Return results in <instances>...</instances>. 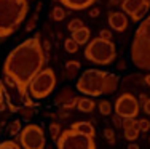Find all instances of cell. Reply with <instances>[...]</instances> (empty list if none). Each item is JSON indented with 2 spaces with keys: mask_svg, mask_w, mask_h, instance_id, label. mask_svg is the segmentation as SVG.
Segmentation results:
<instances>
[{
  "mask_svg": "<svg viewBox=\"0 0 150 149\" xmlns=\"http://www.w3.org/2000/svg\"><path fill=\"white\" fill-rule=\"evenodd\" d=\"M45 66V51L40 42V35L26 38L16 48L10 51L3 63V74L11 76L16 82V90L21 98L27 99L29 95V83L34 77L43 69Z\"/></svg>",
  "mask_w": 150,
  "mask_h": 149,
  "instance_id": "cell-1",
  "label": "cell"
},
{
  "mask_svg": "<svg viewBox=\"0 0 150 149\" xmlns=\"http://www.w3.org/2000/svg\"><path fill=\"white\" fill-rule=\"evenodd\" d=\"M27 0H0V38L10 37L27 15Z\"/></svg>",
  "mask_w": 150,
  "mask_h": 149,
  "instance_id": "cell-2",
  "label": "cell"
},
{
  "mask_svg": "<svg viewBox=\"0 0 150 149\" xmlns=\"http://www.w3.org/2000/svg\"><path fill=\"white\" fill-rule=\"evenodd\" d=\"M131 63L142 71H150V15L141 21L134 34Z\"/></svg>",
  "mask_w": 150,
  "mask_h": 149,
  "instance_id": "cell-3",
  "label": "cell"
},
{
  "mask_svg": "<svg viewBox=\"0 0 150 149\" xmlns=\"http://www.w3.org/2000/svg\"><path fill=\"white\" fill-rule=\"evenodd\" d=\"M115 56H117L115 45L109 38H102V37L93 38L91 42H88L86 48H85V58L99 66H107L110 63H113Z\"/></svg>",
  "mask_w": 150,
  "mask_h": 149,
  "instance_id": "cell-4",
  "label": "cell"
},
{
  "mask_svg": "<svg viewBox=\"0 0 150 149\" xmlns=\"http://www.w3.org/2000/svg\"><path fill=\"white\" fill-rule=\"evenodd\" d=\"M107 71L86 69L77 80V90L88 96H101L104 95V80Z\"/></svg>",
  "mask_w": 150,
  "mask_h": 149,
  "instance_id": "cell-5",
  "label": "cell"
},
{
  "mask_svg": "<svg viewBox=\"0 0 150 149\" xmlns=\"http://www.w3.org/2000/svg\"><path fill=\"white\" fill-rule=\"evenodd\" d=\"M56 87V74L51 67H43L29 83V95L34 99H43L51 95Z\"/></svg>",
  "mask_w": 150,
  "mask_h": 149,
  "instance_id": "cell-6",
  "label": "cell"
},
{
  "mask_svg": "<svg viewBox=\"0 0 150 149\" xmlns=\"http://www.w3.org/2000/svg\"><path fill=\"white\" fill-rule=\"evenodd\" d=\"M58 149H96L94 136L85 135L78 130L70 127L69 130H64L56 141Z\"/></svg>",
  "mask_w": 150,
  "mask_h": 149,
  "instance_id": "cell-7",
  "label": "cell"
},
{
  "mask_svg": "<svg viewBox=\"0 0 150 149\" xmlns=\"http://www.w3.org/2000/svg\"><path fill=\"white\" fill-rule=\"evenodd\" d=\"M19 143L23 149H45V135L40 125L29 123L19 133Z\"/></svg>",
  "mask_w": 150,
  "mask_h": 149,
  "instance_id": "cell-8",
  "label": "cell"
},
{
  "mask_svg": "<svg viewBox=\"0 0 150 149\" xmlns=\"http://www.w3.org/2000/svg\"><path fill=\"white\" fill-rule=\"evenodd\" d=\"M139 101L131 93H123L115 101V114H118L121 119H136L139 114Z\"/></svg>",
  "mask_w": 150,
  "mask_h": 149,
  "instance_id": "cell-9",
  "label": "cell"
},
{
  "mask_svg": "<svg viewBox=\"0 0 150 149\" xmlns=\"http://www.w3.org/2000/svg\"><path fill=\"white\" fill-rule=\"evenodd\" d=\"M109 26L112 27L113 31H118V32H123L128 27V18L125 11H112L109 13Z\"/></svg>",
  "mask_w": 150,
  "mask_h": 149,
  "instance_id": "cell-10",
  "label": "cell"
},
{
  "mask_svg": "<svg viewBox=\"0 0 150 149\" xmlns=\"http://www.w3.org/2000/svg\"><path fill=\"white\" fill-rule=\"evenodd\" d=\"M123 132L125 138L128 141H136L141 135V128H139V120L136 119H123Z\"/></svg>",
  "mask_w": 150,
  "mask_h": 149,
  "instance_id": "cell-11",
  "label": "cell"
},
{
  "mask_svg": "<svg viewBox=\"0 0 150 149\" xmlns=\"http://www.w3.org/2000/svg\"><path fill=\"white\" fill-rule=\"evenodd\" d=\"M59 2L62 3L66 8L78 11V10H85V8H88V6H91L96 0H59Z\"/></svg>",
  "mask_w": 150,
  "mask_h": 149,
  "instance_id": "cell-12",
  "label": "cell"
},
{
  "mask_svg": "<svg viewBox=\"0 0 150 149\" xmlns=\"http://www.w3.org/2000/svg\"><path fill=\"white\" fill-rule=\"evenodd\" d=\"M144 5H145L144 0H125V2L121 3V10H123L126 15L131 16V15H134V13H137Z\"/></svg>",
  "mask_w": 150,
  "mask_h": 149,
  "instance_id": "cell-13",
  "label": "cell"
},
{
  "mask_svg": "<svg viewBox=\"0 0 150 149\" xmlns=\"http://www.w3.org/2000/svg\"><path fill=\"white\" fill-rule=\"evenodd\" d=\"M118 82H120L118 76L107 72V74H105V80H104V95H112V93H115L117 87H118Z\"/></svg>",
  "mask_w": 150,
  "mask_h": 149,
  "instance_id": "cell-14",
  "label": "cell"
},
{
  "mask_svg": "<svg viewBox=\"0 0 150 149\" xmlns=\"http://www.w3.org/2000/svg\"><path fill=\"white\" fill-rule=\"evenodd\" d=\"M90 37H91V32L86 26H83V27H80V29H77L75 32H72V38L78 45L88 43V42H90Z\"/></svg>",
  "mask_w": 150,
  "mask_h": 149,
  "instance_id": "cell-15",
  "label": "cell"
},
{
  "mask_svg": "<svg viewBox=\"0 0 150 149\" xmlns=\"http://www.w3.org/2000/svg\"><path fill=\"white\" fill-rule=\"evenodd\" d=\"M96 108V103L90 98H78V103H77V109L80 112H85V114H90V112L94 111Z\"/></svg>",
  "mask_w": 150,
  "mask_h": 149,
  "instance_id": "cell-16",
  "label": "cell"
},
{
  "mask_svg": "<svg viewBox=\"0 0 150 149\" xmlns=\"http://www.w3.org/2000/svg\"><path fill=\"white\" fill-rule=\"evenodd\" d=\"M72 128L78 130V132H81L85 135H90V136H96L94 127L90 122H75V123H72Z\"/></svg>",
  "mask_w": 150,
  "mask_h": 149,
  "instance_id": "cell-17",
  "label": "cell"
},
{
  "mask_svg": "<svg viewBox=\"0 0 150 149\" xmlns=\"http://www.w3.org/2000/svg\"><path fill=\"white\" fill-rule=\"evenodd\" d=\"M78 69H80V63L78 61H67L66 63V76L67 77H75Z\"/></svg>",
  "mask_w": 150,
  "mask_h": 149,
  "instance_id": "cell-18",
  "label": "cell"
},
{
  "mask_svg": "<svg viewBox=\"0 0 150 149\" xmlns=\"http://www.w3.org/2000/svg\"><path fill=\"white\" fill-rule=\"evenodd\" d=\"M78 47H80V45H78L72 37H70V38H66V40H64V48H66V51L70 53V55L77 53V51H78Z\"/></svg>",
  "mask_w": 150,
  "mask_h": 149,
  "instance_id": "cell-19",
  "label": "cell"
},
{
  "mask_svg": "<svg viewBox=\"0 0 150 149\" xmlns=\"http://www.w3.org/2000/svg\"><path fill=\"white\" fill-rule=\"evenodd\" d=\"M149 8H150V5H149V3H145V5L142 6V8L139 10L137 13H134V15H131V19H133L134 23H141V21L145 18V15H147Z\"/></svg>",
  "mask_w": 150,
  "mask_h": 149,
  "instance_id": "cell-20",
  "label": "cell"
},
{
  "mask_svg": "<svg viewBox=\"0 0 150 149\" xmlns=\"http://www.w3.org/2000/svg\"><path fill=\"white\" fill-rule=\"evenodd\" d=\"M98 108H99V112H101L102 115H110V112H112V104H110L107 99L99 101L98 103Z\"/></svg>",
  "mask_w": 150,
  "mask_h": 149,
  "instance_id": "cell-21",
  "label": "cell"
},
{
  "mask_svg": "<svg viewBox=\"0 0 150 149\" xmlns=\"http://www.w3.org/2000/svg\"><path fill=\"white\" fill-rule=\"evenodd\" d=\"M70 98H72V90H70V88H64V90L61 91V95L56 98V104H64V103L69 101Z\"/></svg>",
  "mask_w": 150,
  "mask_h": 149,
  "instance_id": "cell-22",
  "label": "cell"
},
{
  "mask_svg": "<svg viewBox=\"0 0 150 149\" xmlns=\"http://www.w3.org/2000/svg\"><path fill=\"white\" fill-rule=\"evenodd\" d=\"M21 120L19 119H16V120H13L11 123H10V127H8V133L11 135V136H15V135H18L21 132Z\"/></svg>",
  "mask_w": 150,
  "mask_h": 149,
  "instance_id": "cell-23",
  "label": "cell"
},
{
  "mask_svg": "<svg viewBox=\"0 0 150 149\" xmlns=\"http://www.w3.org/2000/svg\"><path fill=\"white\" fill-rule=\"evenodd\" d=\"M61 133H62V130H61V127L58 125V123H51V125H50V135H51L53 141H58Z\"/></svg>",
  "mask_w": 150,
  "mask_h": 149,
  "instance_id": "cell-24",
  "label": "cell"
},
{
  "mask_svg": "<svg viewBox=\"0 0 150 149\" xmlns=\"http://www.w3.org/2000/svg\"><path fill=\"white\" fill-rule=\"evenodd\" d=\"M51 16L54 21H62L64 18H66V11H64V8H61V6H54L51 11Z\"/></svg>",
  "mask_w": 150,
  "mask_h": 149,
  "instance_id": "cell-25",
  "label": "cell"
},
{
  "mask_svg": "<svg viewBox=\"0 0 150 149\" xmlns=\"http://www.w3.org/2000/svg\"><path fill=\"white\" fill-rule=\"evenodd\" d=\"M83 26H85L83 21L78 19V18H75V19H72L69 24H67V29H69V31H70V34H72V32H75L77 29H80V27H83Z\"/></svg>",
  "mask_w": 150,
  "mask_h": 149,
  "instance_id": "cell-26",
  "label": "cell"
},
{
  "mask_svg": "<svg viewBox=\"0 0 150 149\" xmlns=\"http://www.w3.org/2000/svg\"><path fill=\"white\" fill-rule=\"evenodd\" d=\"M0 149H23V146H19V144L13 140H6V141H2V143H0Z\"/></svg>",
  "mask_w": 150,
  "mask_h": 149,
  "instance_id": "cell-27",
  "label": "cell"
},
{
  "mask_svg": "<svg viewBox=\"0 0 150 149\" xmlns=\"http://www.w3.org/2000/svg\"><path fill=\"white\" fill-rule=\"evenodd\" d=\"M77 103H78V98H70L69 101H66L62 104V109H67V111H70V109H77Z\"/></svg>",
  "mask_w": 150,
  "mask_h": 149,
  "instance_id": "cell-28",
  "label": "cell"
},
{
  "mask_svg": "<svg viewBox=\"0 0 150 149\" xmlns=\"http://www.w3.org/2000/svg\"><path fill=\"white\" fill-rule=\"evenodd\" d=\"M104 136H105V140L109 141L110 144L115 143V132H113L112 128H104Z\"/></svg>",
  "mask_w": 150,
  "mask_h": 149,
  "instance_id": "cell-29",
  "label": "cell"
},
{
  "mask_svg": "<svg viewBox=\"0 0 150 149\" xmlns=\"http://www.w3.org/2000/svg\"><path fill=\"white\" fill-rule=\"evenodd\" d=\"M139 128H141V132H149L150 130V122L147 119H141L139 120Z\"/></svg>",
  "mask_w": 150,
  "mask_h": 149,
  "instance_id": "cell-30",
  "label": "cell"
},
{
  "mask_svg": "<svg viewBox=\"0 0 150 149\" xmlns=\"http://www.w3.org/2000/svg\"><path fill=\"white\" fill-rule=\"evenodd\" d=\"M99 37L112 40V31H109V29H102V31H101V34H99Z\"/></svg>",
  "mask_w": 150,
  "mask_h": 149,
  "instance_id": "cell-31",
  "label": "cell"
},
{
  "mask_svg": "<svg viewBox=\"0 0 150 149\" xmlns=\"http://www.w3.org/2000/svg\"><path fill=\"white\" fill-rule=\"evenodd\" d=\"M142 109H144V112L147 115H150V98H147L144 103H142Z\"/></svg>",
  "mask_w": 150,
  "mask_h": 149,
  "instance_id": "cell-32",
  "label": "cell"
},
{
  "mask_svg": "<svg viewBox=\"0 0 150 149\" xmlns=\"http://www.w3.org/2000/svg\"><path fill=\"white\" fill-rule=\"evenodd\" d=\"M120 119H121V117L118 114H115V115H113V119H112L113 123H115L117 127H123V120H120Z\"/></svg>",
  "mask_w": 150,
  "mask_h": 149,
  "instance_id": "cell-33",
  "label": "cell"
},
{
  "mask_svg": "<svg viewBox=\"0 0 150 149\" xmlns=\"http://www.w3.org/2000/svg\"><path fill=\"white\" fill-rule=\"evenodd\" d=\"M3 95H5V90H3V85L0 82V108H2V104H3Z\"/></svg>",
  "mask_w": 150,
  "mask_h": 149,
  "instance_id": "cell-34",
  "label": "cell"
},
{
  "mask_svg": "<svg viewBox=\"0 0 150 149\" xmlns=\"http://www.w3.org/2000/svg\"><path fill=\"white\" fill-rule=\"evenodd\" d=\"M99 8H91V11H90V16L91 18H96V16H99Z\"/></svg>",
  "mask_w": 150,
  "mask_h": 149,
  "instance_id": "cell-35",
  "label": "cell"
},
{
  "mask_svg": "<svg viewBox=\"0 0 150 149\" xmlns=\"http://www.w3.org/2000/svg\"><path fill=\"white\" fill-rule=\"evenodd\" d=\"M109 3H110V5H112V6H117V5H121V3H120V0H109Z\"/></svg>",
  "mask_w": 150,
  "mask_h": 149,
  "instance_id": "cell-36",
  "label": "cell"
},
{
  "mask_svg": "<svg viewBox=\"0 0 150 149\" xmlns=\"http://www.w3.org/2000/svg\"><path fill=\"white\" fill-rule=\"evenodd\" d=\"M128 149H139V144H136V143H133V144H128Z\"/></svg>",
  "mask_w": 150,
  "mask_h": 149,
  "instance_id": "cell-37",
  "label": "cell"
},
{
  "mask_svg": "<svg viewBox=\"0 0 150 149\" xmlns=\"http://www.w3.org/2000/svg\"><path fill=\"white\" fill-rule=\"evenodd\" d=\"M144 82H145V83H147V85H149V87H150V74H147V76H145V79H144Z\"/></svg>",
  "mask_w": 150,
  "mask_h": 149,
  "instance_id": "cell-38",
  "label": "cell"
},
{
  "mask_svg": "<svg viewBox=\"0 0 150 149\" xmlns=\"http://www.w3.org/2000/svg\"><path fill=\"white\" fill-rule=\"evenodd\" d=\"M145 99H147V96H145V95H141V101H142V103H144V101H145Z\"/></svg>",
  "mask_w": 150,
  "mask_h": 149,
  "instance_id": "cell-39",
  "label": "cell"
},
{
  "mask_svg": "<svg viewBox=\"0 0 150 149\" xmlns=\"http://www.w3.org/2000/svg\"><path fill=\"white\" fill-rule=\"evenodd\" d=\"M144 2H145V3H149V5H150V0H144Z\"/></svg>",
  "mask_w": 150,
  "mask_h": 149,
  "instance_id": "cell-40",
  "label": "cell"
},
{
  "mask_svg": "<svg viewBox=\"0 0 150 149\" xmlns=\"http://www.w3.org/2000/svg\"><path fill=\"white\" fill-rule=\"evenodd\" d=\"M123 2H125V0H120V3H123Z\"/></svg>",
  "mask_w": 150,
  "mask_h": 149,
  "instance_id": "cell-41",
  "label": "cell"
}]
</instances>
